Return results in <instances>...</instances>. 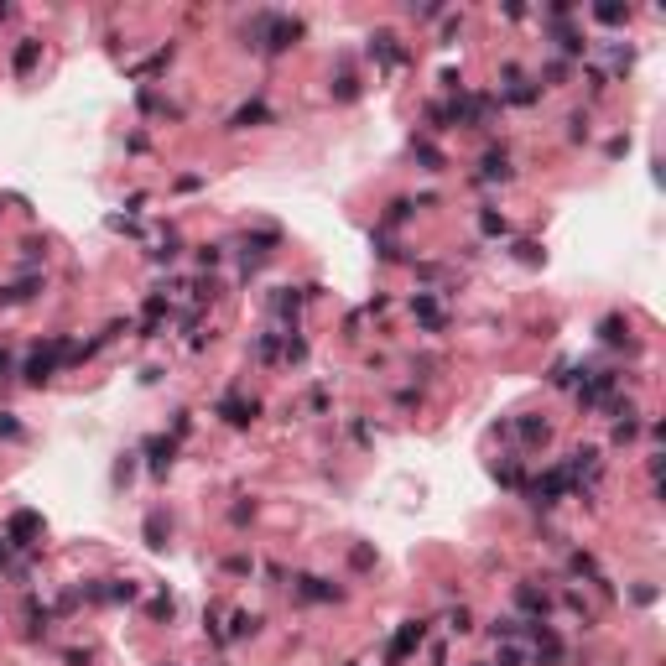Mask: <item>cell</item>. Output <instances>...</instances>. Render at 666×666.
<instances>
[{
	"mask_svg": "<svg viewBox=\"0 0 666 666\" xmlns=\"http://www.w3.org/2000/svg\"><path fill=\"white\" fill-rule=\"evenodd\" d=\"M568 484H573V474H568V468H552L547 479H537V505H552Z\"/></svg>",
	"mask_w": 666,
	"mask_h": 666,
	"instance_id": "6da1fadb",
	"label": "cell"
},
{
	"mask_svg": "<svg viewBox=\"0 0 666 666\" xmlns=\"http://www.w3.org/2000/svg\"><path fill=\"white\" fill-rule=\"evenodd\" d=\"M422 635H427V625H422V620H411L406 630L396 635V645H391V661H401V656H406L411 645H422Z\"/></svg>",
	"mask_w": 666,
	"mask_h": 666,
	"instance_id": "7a4b0ae2",
	"label": "cell"
},
{
	"mask_svg": "<svg viewBox=\"0 0 666 666\" xmlns=\"http://www.w3.org/2000/svg\"><path fill=\"white\" fill-rule=\"evenodd\" d=\"M515 604H521V609H531V614H537V620H541V614H547V594H537V588H526V583L515 588Z\"/></svg>",
	"mask_w": 666,
	"mask_h": 666,
	"instance_id": "3957f363",
	"label": "cell"
},
{
	"mask_svg": "<svg viewBox=\"0 0 666 666\" xmlns=\"http://www.w3.org/2000/svg\"><path fill=\"white\" fill-rule=\"evenodd\" d=\"M37 37H21V47H16V73H32V63H37Z\"/></svg>",
	"mask_w": 666,
	"mask_h": 666,
	"instance_id": "277c9868",
	"label": "cell"
},
{
	"mask_svg": "<svg viewBox=\"0 0 666 666\" xmlns=\"http://www.w3.org/2000/svg\"><path fill=\"white\" fill-rule=\"evenodd\" d=\"M224 417H229L234 427H245V422L256 417V406H245V401H224Z\"/></svg>",
	"mask_w": 666,
	"mask_h": 666,
	"instance_id": "5b68a950",
	"label": "cell"
},
{
	"mask_svg": "<svg viewBox=\"0 0 666 666\" xmlns=\"http://www.w3.org/2000/svg\"><path fill=\"white\" fill-rule=\"evenodd\" d=\"M599 333H604V344H625V333H630V328H625V318H604V328H599Z\"/></svg>",
	"mask_w": 666,
	"mask_h": 666,
	"instance_id": "8992f818",
	"label": "cell"
},
{
	"mask_svg": "<svg viewBox=\"0 0 666 666\" xmlns=\"http://www.w3.org/2000/svg\"><path fill=\"white\" fill-rule=\"evenodd\" d=\"M484 177H510V162H505V152H490V156H484Z\"/></svg>",
	"mask_w": 666,
	"mask_h": 666,
	"instance_id": "52a82bcc",
	"label": "cell"
},
{
	"mask_svg": "<svg viewBox=\"0 0 666 666\" xmlns=\"http://www.w3.org/2000/svg\"><path fill=\"white\" fill-rule=\"evenodd\" d=\"M521 437H526V443H547V422L526 417V422H521Z\"/></svg>",
	"mask_w": 666,
	"mask_h": 666,
	"instance_id": "ba28073f",
	"label": "cell"
},
{
	"mask_svg": "<svg viewBox=\"0 0 666 666\" xmlns=\"http://www.w3.org/2000/svg\"><path fill=\"white\" fill-rule=\"evenodd\" d=\"M417 313H422V323H427V328H437V323H443V313H437V302H433V297H417Z\"/></svg>",
	"mask_w": 666,
	"mask_h": 666,
	"instance_id": "9c48e42d",
	"label": "cell"
},
{
	"mask_svg": "<svg viewBox=\"0 0 666 666\" xmlns=\"http://www.w3.org/2000/svg\"><path fill=\"white\" fill-rule=\"evenodd\" d=\"M32 531H37V515H32V510L11 515V537H32Z\"/></svg>",
	"mask_w": 666,
	"mask_h": 666,
	"instance_id": "30bf717a",
	"label": "cell"
},
{
	"mask_svg": "<svg viewBox=\"0 0 666 666\" xmlns=\"http://www.w3.org/2000/svg\"><path fill=\"white\" fill-rule=\"evenodd\" d=\"M302 599H333V588L323 578H302Z\"/></svg>",
	"mask_w": 666,
	"mask_h": 666,
	"instance_id": "8fae6325",
	"label": "cell"
},
{
	"mask_svg": "<svg viewBox=\"0 0 666 666\" xmlns=\"http://www.w3.org/2000/svg\"><path fill=\"white\" fill-rule=\"evenodd\" d=\"M594 16H599L604 26H614V21H625L630 11H625V6H594Z\"/></svg>",
	"mask_w": 666,
	"mask_h": 666,
	"instance_id": "7c38bea8",
	"label": "cell"
},
{
	"mask_svg": "<svg viewBox=\"0 0 666 666\" xmlns=\"http://www.w3.org/2000/svg\"><path fill=\"white\" fill-rule=\"evenodd\" d=\"M146 537H152V547H162V515H152V521H146Z\"/></svg>",
	"mask_w": 666,
	"mask_h": 666,
	"instance_id": "4fadbf2b",
	"label": "cell"
},
{
	"mask_svg": "<svg viewBox=\"0 0 666 666\" xmlns=\"http://www.w3.org/2000/svg\"><path fill=\"white\" fill-rule=\"evenodd\" d=\"M568 125H573V141H588V120H583V115H573Z\"/></svg>",
	"mask_w": 666,
	"mask_h": 666,
	"instance_id": "5bb4252c",
	"label": "cell"
}]
</instances>
